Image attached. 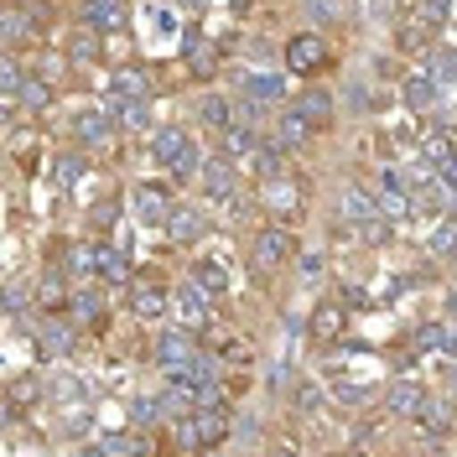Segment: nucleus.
I'll return each mask as SVG.
<instances>
[{
    "instance_id": "0eeeda50",
    "label": "nucleus",
    "mask_w": 457,
    "mask_h": 457,
    "mask_svg": "<svg viewBox=\"0 0 457 457\" xmlns=\"http://www.w3.org/2000/svg\"><path fill=\"white\" fill-rule=\"evenodd\" d=\"M182 436H187V447H213V442H224L228 436V411H219V405H198V411L187 416Z\"/></svg>"
},
{
    "instance_id": "bb28decb",
    "label": "nucleus",
    "mask_w": 457,
    "mask_h": 457,
    "mask_svg": "<svg viewBox=\"0 0 457 457\" xmlns=\"http://www.w3.org/2000/svg\"><path fill=\"white\" fill-rule=\"evenodd\" d=\"M27 37H37V11H21V5H5V47L11 53H21V42Z\"/></svg>"
},
{
    "instance_id": "72a5a7b5",
    "label": "nucleus",
    "mask_w": 457,
    "mask_h": 457,
    "mask_svg": "<svg viewBox=\"0 0 457 457\" xmlns=\"http://www.w3.org/2000/svg\"><path fill=\"white\" fill-rule=\"evenodd\" d=\"M453 11H457V0H421V5H416V16H421L431 31L447 27V21H453Z\"/></svg>"
},
{
    "instance_id": "f257e3e1",
    "label": "nucleus",
    "mask_w": 457,
    "mask_h": 457,
    "mask_svg": "<svg viewBox=\"0 0 457 457\" xmlns=\"http://www.w3.org/2000/svg\"><path fill=\"white\" fill-rule=\"evenodd\" d=\"M286 73H296V79H312L322 73L328 62H333V47H328V37L322 31H296L291 42H286Z\"/></svg>"
},
{
    "instance_id": "6ab92c4d",
    "label": "nucleus",
    "mask_w": 457,
    "mask_h": 457,
    "mask_svg": "<svg viewBox=\"0 0 457 457\" xmlns=\"http://www.w3.org/2000/svg\"><path fill=\"white\" fill-rule=\"evenodd\" d=\"M312 136H317L312 125H307L302 114H296L291 104H286V114L276 120V145H281V151H302V145L312 141Z\"/></svg>"
},
{
    "instance_id": "473e14b6",
    "label": "nucleus",
    "mask_w": 457,
    "mask_h": 457,
    "mask_svg": "<svg viewBox=\"0 0 457 457\" xmlns=\"http://www.w3.org/2000/svg\"><path fill=\"white\" fill-rule=\"evenodd\" d=\"M187 68H193L198 79H208V73L219 68V53H213V47H208L203 37H193V42H187Z\"/></svg>"
},
{
    "instance_id": "8fccbe9b",
    "label": "nucleus",
    "mask_w": 457,
    "mask_h": 457,
    "mask_svg": "<svg viewBox=\"0 0 457 457\" xmlns=\"http://www.w3.org/2000/svg\"><path fill=\"white\" fill-rule=\"evenodd\" d=\"M447 312H453V317H457V296H447Z\"/></svg>"
},
{
    "instance_id": "9b49d317",
    "label": "nucleus",
    "mask_w": 457,
    "mask_h": 457,
    "mask_svg": "<svg viewBox=\"0 0 457 457\" xmlns=\"http://www.w3.org/2000/svg\"><path fill=\"white\" fill-rule=\"evenodd\" d=\"M73 343H79L73 322H62V317L37 322V353H42V359H68V353H73Z\"/></svg>"
},
{
    "instance_id": "dca6fc26",
    "label": "nucleus",
    "mask_w": 457,
    "mask_h": 457,
    "mask_svg": "<svg viewBox=\"0 0 457 457\" xmlns=\"http://www.w3.org/2000/svg\"><path fill=\"white\" fill-rule=\"evenodd\" d=\"M291 110L302 114L312 130H328V125H333V94H328V88H302V94L291 99Z\"/></svg>"
},
{
    "instance_id": "c03bdc74",
    "label": "nucleus",
    "mask_w": 457,
    "mask_h": 457,
    "mask_svg": "<svg viewBox=\"0 0 457 457\" xmlns=\"http://www.w3.org/2000/svg\"><path fill=\"white\" fill-rule=\"evenodd\" d=\"M317 400H322V390L317 385H302L296 390V411H317Z\"/></svg>"
},
{
    "instance_id": "a878e982",
    "label": "nucleus",
    "mask_w": 457,
    "mask_h": 457,
    "mask_svg": "<svg viewBox=\"0 0 457 457\" xmlns=\"http://www.w3.org/2000/svg\"><path fill=\"white\" fill-rule=\"evenodd\" d=\"M400 99H405V110H431V104L442 99V88H436V79L416 73V79H405V84H400Z\"/></svg>"
},
{
    "instance_id": "c9c22d12",
    "label": "nucleus",
    "mask_w": 457,
    "mask_h": 457,
    "mask_svg": "<svg viewBox=\"0 0 457 457\" xmlns=\"http://www.w3.org/2000/svg\"><path fill=\"white\" fill-rule=\"evenodd\" d=\"M84 156H73V151H68V156H57V187H62V193H73V187H79V182H84Z\"/></svg>"
},
{
    "instance_id": "7c9ffc66",
    "label": "nucleus",
    "mask_w": 457,
    "mask_h": 457,
    "mask_svg": "<svg viewBox=\"0 0 457 457\" xmlns=\"http://www.w3.org/2000/svg\"><path fill=\"white\" fill-rule=\"evenodd\" d=\"M5 400H11V421H16V416H21L27 405H37V400H42V385L21 374V379H11V390H5Z\"/></svg>"
},
{
    "instance_id": "3c124183",
    "label": "nucleus",
    "mask_w": 457,
    "mask_h": 457,
    "mask_svg": "<svg viewBox=\"0 0 457 457\" xmlns=\"http://www.w3.org/2000/svg\"><path fill=\"white\" fill-rule=\"evenodd\" d=\"M453 395H457V359H453Z\"/></svg>"
},
{
    "instance_id": "412c9836",
    "label": "nucleus",
    "mask_w": 457,
    "mask_h": 457,
    "mask_svg": "<svg viewBox=\"0 0 457 457\" xmlns=\"http://www.w3.org/2000/svg\"><path fill=\"white\" fill-rule=\"evenodd\" d=\"M239 88H245V99L270 104V99H286V73H245Z\"/></svg>"
},
{
    "instance_id": "ddd939ff",
    "label": "nucleus",
    "mask_w": 457,
    "mask_h": 457,
    "mask_svg": "<svg viewBox=\"0 0 457 457\" xmlns=\"http://www.w3.org/2000/svg\"><path fill=\"white\" fill-rule=\"evenodd\" d=\"M167 234H171V245H198L208 234V213L198 203H177V213L167 219Z\"/></svg>"
},
{
    "instance_id": "de8ad7c7",
    "label": "nucleus",
    "mask_w": 457,
    "mask_h": 457,
    "mask_svg": "<svg viewBox=\"0 0 457 457\" xmlns=\"http://www.w3.org/2000/svg\"><path fill=\"white\" fill-rule=\"evenodd\" d=\"M447 62H453V73H457V47H447Z\"/></svg>"
},
{
    "instance_id": "49530a36",
    "label": "nucleus",
    "mask_w": 457,
    "mask_h": 457,
    "mask_svg": "<svg viewBox=\"0 0 457 457\" xmlns=\"http://www.w3.org/2000/svg\"><path fill=\"white\" fill-rule=\"evenodd\" d=\"M79 457H110L104 447H79Z\"/></svg>"
},
{
    "instance_id": "aec40b11",
    "label": "nucleus",
    "mask_w": 457,
    "mask_h": 457,
    "mask_svg": "<svg viewBox=\"0 0 457 457\" xmlns=\"http://www.w3.org/2000/svg\"><path fill=\"white\" fill-rule=\"evenodd\" d=\"M110 94H120V99H151V73L136 68V62H125V68H114Z\"/></svg>"
},
{
    "instance_id": "20e7f679",
    "label": "nucleus",
    "mask_w": 457,
    "mask_h": 457,
    "mask_svg": "<svg viewBox=\"0 0 457 457\" xmlns=\"http://www.w3.org/2000/svg\"><path fill=\"white\" fill-rule=\"evenodd\" d=\"M130 213H136V224L162 228L171 213H177V203H171L167 187H156V182H136V187H130Z\"/></svg>"
},
{
    "instance_id": "423d86ee",
    "label": "nucleus",
    "mask_w": 457,
    "mask_h": 457,
    "mask_svg": "<svg viewBox=\"0 0 457 457\" xmlns=\"http://www.w3.org/2000/svg\"><path fill=\"white\" fill-rule=\"evenodd\" d=\"M296 260V239H291V228L286 224H270L255 234V265L260 270H281Z\"/></svg>"
},
{
    "instance_id": "5701e85b",
    "label": "nucleus",
    "mask_w": 457,
    "mask_h": 457,
    "mask_svg": "<svg viewBox=\"0 0 457 457\" xmlns=\"http://www.w3.org/2000/svg\"><path fill=\"white\" fill-rule=\"evenodd\" d=\"M94 255H99V281H110V286L130 281V255L120 245H94Z\"/></svg>"
},
{
    "instance_id": "f8f14e48",
    "label": "nucleus",
    "mask_w": 457,
    "mask_h": 457,
    "mask_svg": "<svg viewBox=\"0 0 457 457\" xmlns=\"http://www.w3.org/2000/svg\"><path fill=\"white\" fill-rule=\"evenodd\" d=\"M421 405H427V385H421V379H395L390 395H385V411H390L395 421H416Z\"/></svg>"
},
{
    "instance_id": "79ce46f5",
    "label": "nucleus",
    "mask_w": 457,
    "mask_h": 457,
    "mask_svg": "<svg viewBox=\"0 0 457 457\" xmlns=\"http://www.w3.org/2000/svg\"><path fill=\"white\" fill-rule=\"evenodd\" d=\"M333 395L348 400V405H359V400H370V385H353V379H333Z\"/></svg>"
},
{
    "instance_id": "b1692460",
    "label": "nucleus",
    "mask_w": 457,
    "mask_h": 457,
    "mask_svg": "<svg viewBox=\"0 0 457 457\" xmlns=\"http://www.w3.org/2000/svg\"><path fill=\"white\" fill-rule=\"evenodd\" d=\"M198 120H203V130H219V136H224L228 125H234V104H228L224 94H203L198 99Z\"/></svg>"
},
{
    "instance_id": "2eb2a0df",
    "label": "nucleus",
    "mask_w": 457,
    "mask_h": 457,
    "mask_svg": "<svg viewBox=\"0 0 457 457\" xmlns=\"http://www.w3.org/2000/svg\"><path fill=\"white\" fill-rule=\"evenodd\" d=\"M307 328H312V338H317V343H343V333H348V307H343V302H328V296H322Z\"/></svg>"
},
{
    "instance_id": "f704fd0d",
    "label": "nucleus",
    "mask_w": 457,
    "mask_h": 457,
    "mask_svg": "<svg viewBox=\"0 0 457 457\" xmlns=\"http://www.w3.org/2000/svg\"><path fill=\"white\" fill-rule=\"evenodd\" d=\"M453 156V141L442 136V130H421V162H431V167H442Z\"/></svg>"
},
{
    "instance_id": "e433bc0d",
    "label": "nucleus",
    "mask_w": 457,
    "mask_h": 457,
    "mask_svg": "<svg viewBox=\"0 0 457 457\" xmlns=\"http://www.w3.org/2000/svg\"><path fill=\"white\" fill-rule=\"evenodd\" d=\"M16 99H21V104H27L31 114H37V110H47V104H53V84H47V79H27Z\"/></svg>"
},
{
    "instance_id": "a211bd4d",
    "label": "nucleus",
    "mask_w": 457,
    "mask_h": 457,
    "mask_svg": "<svg viewBox=\"0 0 457 457\" xmlns=\"http://www.w3.org/2000/svg\"><path fill=\"white\" fill-rule=\"evenodd\" d=\"M79 21L94 31H120L125 27V0H79Z\"/></svg>"
},
{
    "instance_id": "1a4fd4ad",
    "label": "nucleus",
    "mask_w": 457,
    "mask_h": 457,
    "mask_svg": "<svg viewBox=\"0 0 457 457\" xmlns=\"http://www.w3.org/2000/svg\"><path fill=\"white\" fill-rule=\"evenodd\" d=\"M104 110L114 114L120 136H141V130H151V99H120V94H104Z\"/></svg>"
},
{
    "instance_id": "c756f323",
    "label": "nucleus",
    "mask_w": 457,
    "mask_h": 457,
    "mask_svg": "<svg viewBox=\"0 0 457 457\" xmlns=\"http://www.w3.org/2000/svg\"><path fill=\"white\" fill-rule=\"evenodd\" d=\"M219 145H224V156H228V162L239 167V162H245V156H250V151L260 145V136H255V130H245V125H228L224 136H219Z\"/></svg>"
},
{
    "instance_id": "393cba45",
    "label": "nucleus",
    "mask_w": 457,
    "mask_h": 457,
    "mask_svg": "<svg viewBox=\"0 0 457 457\" xmlns=\"http://www.w3.org/2000/svg\"><path fill=\"white\" fill-rule=\"evenodd\" d=\"M99 447H104L110 457H151L145 431H110V436H99Z\"/></svg>"
},
{
    "instance_id": "58836bf2",
    "label": "nucleus",
    "mask_w": 457,
    "mask_h": 457,
    "mask_svg": "<svg viewBox=\"0 0 457 457\" xmlns=\"http://www.w3.org/2000/svg\"><path fill=\"white\" fill-rule=\"evenodd\" d=\"M416 421H421L427 431H447V427H453V405H447V400H427Z\"/></svg>"
},
{
    "instance_id": "f3484780",
    "label": "nucleus",
    "mask_w": 457,
    "mask_h": 457,
    "mask_svg": "<svg viewBox=\"0 0 457 457\" xmlns=\"http://www.w3.org/2000/svg\"><path fill=\"white\" fill-rule=\"evenodd\" d=\"M114 130H120V125H114L110 110H79L73 114V136H79V145H104Z\"/></svg>"
},
{
    "instance_id": "4be33fe9",
    "label": "nucleus",
    "mask_w": 457,
    "mask_h": 457,
    "mask_svg": "<svg viewBox=\"0 0 457 457\" xmlns=\"http://www.w3.org/2000/svg\"><path fill=\"white\" fill-rule=\"evenodd\" d=\"M193 281H198L203 291H213V296H224L234 276H228V265L219 255H198V260H193Z\"/></svg>"
},
{
    "instance_id": "cd10ccee",
    "label": "nucleus",
    "mask_w": 457,
    "mask_h": 457,
    "mask_svg": "<svg viewBox=\"0 0 457 457\" xmlns=\"http://www.w3.org/2000/svg\"><path fill=\"white\" fill-rule=\"evenodd\" d=\"M73 302V291H68V281L57 276V270H42V281H37V307H47V312H57V307H68Z\"/></svg>"
},
{
    "instance_id": "2f4dec72",
    "label": "nucleus",
    "mask_w": 457,
    "mask_h": 457,
    "mask_svg": "<svg viewBox=\"0 0 457 457\" xmlns=\"http://www.w3.org/2000/svg\"><path fill=\"white\" fill-rule=\"evenodd\" d=\"M68 312H73V322H84V328H94V322L104 317V302H99L94 291H73V302H68Z\"/></svg>"
},
{
    "instance_id": "ea45409f",
    "label": "nucleus",
    "mask_w": 457,
    "mask_h": 457,
    "mask_svg": "<svg viewBox=\"0 0 457 457\" xmlns=\"http://www.w3.org/2000/svg\"><path fill=\"white\" fill-rule=\"evenodd\" d=\"M21 84H27V79H21L16 57L5 53V62H0V94H5V99H16V94H21Z\"/></svg>"
},
{
    "instance_id": "39448f33",
    "label": "nucleus",
    "mask_w": 457,
    "mask_h": 457,
    "mask_svg": "<svg viewBox=\"0 0 457 457\" xmlns=\"http://www.w3.org/2000/svg\"><path fill=\"white\" fill-rule=\"evenodd\" d=\"M260 203H265L270 213H281V219H296V213L307 208V187L281 171V177H265V182H260Z\"/></svg>"
},
{
    "instance_id": "f03ea898",
    "label": "nucleus",
    "mask_w": 457,
    "mask_h": 457,
    "mask_svg": "<svg viewBox=\"0 0 457 457\" xmlns=\"http://www.w3.org/2000/svg\"><path fill=\"white\" fill-rule=\"evenodd\" d=\"M171 317H177L187 333H203V328L213 322V291H203L198 281L177 286V291H171Z\"/></svg>"
},
{
    "instance_id": "a19ab883",
    "label": "nucleus",
    "mask_w": 457,
    "mask_h": 457,
    "mask_svg": "<svg viewBox=\"0 0 457 457\" xmlns=\"http://www.w3.org/2000/svg\"><path fill=\"white\" fill-rule=\"evenodd\" d=\"M156 416H162V400H151V395H141L130 405V421H136V427H151Z\"/></svg>"
},
{
    "instance_id": "864d4df0",
    "label": "nucleus",
    "mask_w": 457,
    "mask_h": 457,
    "mask_svg": "<svg viewBox=\"0 0 457 457\" xmlns=\"http://www.w3.org/2000/svg\"><path fill=\"white\" fill-rule=\"evenodd\" d=\"M11 5H27V0H11Z\"/></svg>"
},
{
    "instance_id": "a18cd8bd",
    "label": "nucleus",
    "mask_w": 457,
    "mask_h": 457,
    "mask_svg": "<svg viewBox=\"0 0 457 457\" xmlns=\"http://www.w3.org/2000/svg\"><path fill=\"white\" fill-rule=\"evenodd\" d=\"M21 307H27V291H21V286H11V296H5V312L21 317Z\"/></svg>"
},
{
    "instance_id": "c85d7f7f",
    "label": "nucleus",
    "mask_w": 457,
    "mask_h": 457,
    "mask_svg": "<svg viewBox=\"0 0 457 457\" xmlns=\"http://www.w3.org/2000/svg\"><path fill=\"white\" fill-rule=\"evenodd\" d=\"M99 53H104V47H99V31L94 27H73L68 31V57H73V62H99Z\"/></svg>"
},
{
    "instance_id": "6e6552de",
    "label": "nucleus",
    "mask_w": 457,
    "mask_h": 457,
    "mask_svg": "<svg viewBox=\"0 0 457 457\" xmlns=\"http://www.w3.org/2000/svg\"><path fill=\"white\" fill-rule=\"evenodd\" d=\"M198 182H203V198L228 203V198H234V187H239V167H234L228 156H208L203 171H198Z\"/></svg>"
},
{
    "instance_id": "9d476101",
    "label": "nucleus",
    "mask_w": 457,
    "mask_h": 457,
    "mask_svg": "<svg viewBox=\"0 0 457 457\" xmlns=\"http://www.w3.org/2000/svg\"><path fill=\"white\" fill-rule=\"evenodd\" d=\"M130 312L141 317V322H162L171 312V291L156 281H136L130 286Z\"/></svg>"
},
{
    "instance_id": "09e8293b",
    "label": "nucleus",
    "mask_w": 457,
    "mask_h": 457,
    "mask_svg": "<svg viewBox=\"0 0 457 457\" xmlns=\"http://www.w3.org/2000/svg\"><path fill=\"white\" fill-rule=\"evenodd\" d=\"M270 457H296V453H291V447H276V453H270Z\"/></svg>"
},
{
    "instance_id": "37998d69",
    "label": "nucleus",
    "mask_w": 457,
    "mask_h": 457,
    "mask_svg": "<svg viewBox=\"0 0 457 457\" xmlns=\"http://www.w3.org/2000/svg\"><path fill=\"white\" fill-rule=\"evenodd\" d=\"M307 11H312V21H338L343 0H307Z\"/></svg>"
},
{
    "instance_id": "603ef678",
    "label": "nucleus",
    "mask_w": 457,
    "mask_h": 457,
    "mask_svg": "<svg viewBox=\"0 0 457 457\" xmlns=\"http://www.w3.org/2000/svg\"><path fill=\"white\" fill-rule=\"evenodd\" d=\"M453 359H457V333H453Z\"/></svg>"
},
{
    "instance_id": "7ed1b4c3",
    "label": "nucleus",
    "mask_w": 457,
    "mask_h": 457,
    "mask_svg": "<svg viewBox=\"0 0 457 457\" xmlns=\"http://www.w3.org/2000/svg\"><path fill=\"white\" fill-rule=\"evenodd\" d=\"M198 359H203V348H198V338H193L187 328H167V333L156 338V364H162L167 374H187Z\"/></svg>"
},
{
    "instance_id": "4c0bfd02",
    "label": "nucleus",
    "mask_w": 457,
    "mask_h": 457,
    "mask_svg": "<svg viewBox=\"0 0 457 457\" xmlns=\"http://www.w3.org/2000/svg\"><path fill=\"white\" fill-rule=\"evenodd\" d=\"M436 348H453V333H447L442 322H427V328H416V353H436Z\"/></svg>"
},
{
    "instance_id": "4468645a",
    "label": "nucleus",
    "mask_w": 457,
    "mask_h": 457,
    "mask_svg": "<svg viewBox=\"0 0 457 457\" xmlns=\"http://www.w3.org/2000/svg\"><path fill=\"white\" fill-rule=\"evenodd\" d=\"M187 151H193V141H187V130H182V125H162V130H151V156H156V167L171 171Z\"/></svg>"
}]
</instances>
